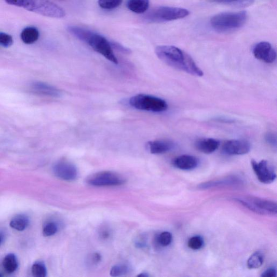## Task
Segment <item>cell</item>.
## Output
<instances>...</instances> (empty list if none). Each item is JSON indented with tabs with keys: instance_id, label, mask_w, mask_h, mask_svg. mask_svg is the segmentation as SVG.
<instances>
[{
	"instance_id": "obj_1",
	"label": "cell",
	"mask_w": 277,
	"mask_h": 277,
	"mask_svg": "<svg viewBox=\"0 0 277 277\" xmlns=\"http://www.w3.org/2000/svg\"><path fill=\"white\" fill-rule=\"evenodd\" d=\"M155 52L161 61L176 69L195 76H203L204 73L193 59L179 48L173 46H157Z\"/></svg>"
},
{
	"instance_id": "obj_2",
	"label": "cell",
	"mask_w": 277,
	"mask_h": 277,
	"mask_svg": "<svg viewBox=\"0 0 277 277\" xmlns=\"http://www.w3.org/2000/svg\"><path fill=\"white\" fill-rule=\"evenodd\" d=\"M11 5L26 9L43 16L60 18L66 16L63 8L49 0H3Z\"/></svg>"
},
{
	"instance_id": "obj_3",
	"label": "cell",
	"mask_w": 277,
	"mask_h": 277,
	"mask_svg": "<svg viewBox=\"0 0 277 277\" xmlns=\"http://www.w3.org/2000/svg\"><path fill=\"white\" fill-rule=\"evenodd\" d=\"M247 18V13L245 11L219 13L211 18L210 25L217 32L230 33L244 26Z\"/></svg>"
},
{
	"instance_id": "obj_4",
	"label": "cell",
	"mask_w": 277,
	"mask_h": 277,
	"mask_svg": "<svg viewBox=\"0 0 277 277\" xmlns=\"http://www.w3.org/2000/svg\"><path fill=\"white\" fill-rule=\"evenodd\" d=\"M190 14L188 9L173 7L162 6L153 9L145 16V20L152 23H160L179 20Z\"/></svg>"
},
{
	"instance_id": "obj_5",
	"label": "cell",
	"mask_w": 277,
	"mask_h": 277,
	"mask_svg": "<svg viewBox=\"0 0 277 277\" xmlns=\"http://www.w3.org/2000/svg\"><path fill=\"white\" fill-rule=\"evenodd\" d=\"M129 103L132 107L140 111L159 113L168 108V104L164 100L144 94L132 97Z\"/></svg>"
},
{
	"instance_id": "obj_6",
	"label": "cell",
	"mask_w": 277,
	"mask_h": 277,
	"mask_svg": "<svg viewBox=\"0 0 277 277\" xmlns=\"http://www.w3.org/2000/svg\"><path fill=\"white\" fill-rule=\"evenodd\" d=\"M237 202L255 213L274 216L277 213V204L272 200L256 197H242L234 198Z\"/></svg>"
},
{
	"instance_id": "obj_7",
	"label": "cell",
	"mask_w": 277,
	"mask_h": 277,
	"mask_svg": "<svg viewBox=\"0 0 277 277\" xmlns=\"http://www.w3.org/2000/svg\"><path fill=\"white\" fill-rule=\"evenodd\" d=\"M84 42L109 61L114 64H118V59L114 53L111 42L103 35L90 31Z\"/></svg>"
},
{
	"instance_id": "obj_8",
	"label": "cell",
	"mask_w": 277,
	"mask_h": 277,
	"mask_svg": "<svg viewBox=\"0 0 277 277\" xmlns=\"http://www.w3.org/2000/svg\"><path fill=\"white\" fill-rule=\"evenodd\" d=\"M87 181L91 186L105 187L122 185L126 183V179L122 175L113 172L103 171L89 175Z\"/></svg>"
},
{
	"instance_id": "obj_9",
	"label": "cell",
	"mask_w": 277,
	"mask_h": 277,
	"mask_svg": "<svg viewBox=\"0 0 277 277\" xmlns=\"http://www.w3.org/2000/svg\"><path fill=\"white\" fill-rule=\"evenodd\" d=\"M251 165L258 179L261 183L269 184L275 180L277 177L276 171L269 161L262 160L257 162L253 160Z\"/></svg>"
},
{
	"instance_id": "obj_10",
	"label": "cell",
	"mask_w": 277,
	"mask_h": 277,
	"mask_svg": "<svg viewBox=\"0 0 277 277\" xmlns=\"http://www.w3.org/2000/svg\"><path fill=\"white\" fill-rule=\"evenodd\" d=\"M53 173L56 177L65 181H73L77 178L78 171L76 166L67 160L57 162L53 167Z\"/></svg>"
},
{
	"instance_id": "obj_11",
	"label": "cell",
	"mask_w": 277,
	"mask_h": 277,
	"mask_svg": "<svg viewBox=\"0 0 277 277\" xmlns=\"http://www.w3.org/2000/svg\"><path fill=\"white\" fill-rule=\"evenodd\" d=\"M252 52L256 59L267 64L274 63L277 58L276 51L268 42L258 43L253 49Z\"/></svg>"
},
{
	"instance_id": "obj_12",
	"label": "cell",
	"mask_w": 277,
	"mask_h": 277,
	"mask_svg": "<svg viewBox=\"0 0 277 277\" xmlns=\"http://www.w3.org/2000/svg\"><path fill=\"white\" fill-rule=\"evenodd\" d=\"M222 150L224 154L229 156L244 155L250 151L251 144L245 140H230L224 142Z\"/></svg>"
},
{
	"instance_id": "obj_13",
	"label": "cell",
	"mask_w": 277,
	"mask_h": 277,
	"mask_svg": "<svg viewBox=\"0 0 277 277\" xmlns=\"http://www.w3.org/2000/svg\"><path fill=\"white\" fill-rule=\"evenodd\" d=\"M243 180L236 175H229L226 177L207 181L198 186L200 190H208L223 187H233L243 184Z\"/></svg>"
},
{
	"instance_id": "obj_14",
	"label": "cell",
	"mask_w": 277,
	"mask_h": 277,
	"mask_svg": "<svg viewBox=\"0 0 277 277\" xmlns=\"http://www.w3.org/2000/svg\"><path fill=\"white\" fill-rule=\"evenodd\" d=\"M173 164L175 168L181 170L190 171L197 168L199 164L197 157L190 155H182L175 157Z\"/></svg>"
},
{
	"instance_id": "obj_15",
	"label": "cell",
	"mask_w": 277,
	"mask_h": 277,
	"mask_svg": "<svg viewBox=\"0 0 277 277\" xmlns=\"http://www.w3.org/2000/svg\"><path fill=\"white\" fill-rule=\"evenodd\" d=\"M31 88L33 92L47 97L58 98L61 95V92L58 88L40 81L33 83Z\"/></svg>"
},
{
	"instance_id": "obj_16",
	"label": "cell",
	"mask_w": 277,
	"mask_h": 277,
	"mask_svg": "<svg viewBox=\"0 0 277 277\" xmlns=\"http://www.w3.org/2000/svg\"><path fill=\"white\" fill-rule=\"evenodd\" d=\"M151 154H164L173 149V142L169 140L160 139L149 141L147 144Z\"/></svg>"
},
{
	"instance_id": "obj_17",
	"label": "cell",
	"mask_w": 277,
	"mask_h": 277,
	"mask_svg": "<svg viewBox=\"0 0 277 277\" xmlns=\"http://www.w3.org/2000/svg\"><path fill=\"white\" fill-rule=\"evenodd\" d=\"M221 145V142L213 138H204L195 142V147L205 154H211L216 151Z\"/></svg>"
},
{
	"instance_id": "obj_18",
	"label": "cell",
	"mask_w": 277,
	"mask_h": 277,
	"mask_svg": "<svg viewBox=\"0 0 277 277\" xmlns=\"http://www.w3.org/2000/svg\"><path fill=\"white\" fill-rule=\"evenodd\" d=\"M39 31L34 27H27L21 33V40L27 45L34 44L39 39Z\"/></svg>"
},
{
	"instance_id": "obj_19",
	"label": "cell",
	"mask_w": 277,
	"mask_h": 277,
	"mask_svg": "<svg viewBox=\"0 0 277 277\" xmlns=\"http://www.w3.org/2000/svg\"><path fill=\"white\" fill-rule=\"evenodd\" d=\"M150 6L149 0H128L127 7L131 11L137 14L145 13Z\"/></svg>"
},
{
	"instance_id": "obj_20",
	"label": "cell",
	"mask_w": 277,
	"mask_h": 277,
	"mask_svg": "<svg viewBox=\"0 0 277 277\" xmlns=\"http://www.w3.org/2000/svg\"><path fill=\"white\" fill-rule=\"evenodd\" d=\"M29 219L23 214H19L14 217L10 223V226L19 231H23L29 225Z\"/></svg>"
},
{
	"instance_id": "obj_21",
	"label": "cell",
	"mask_w": 277,
	"mask_h": 277,
	"mask_svg": "<svg viewBox=\"0 0 277 277\" xmlns=\"http://www.w3.org/2000/svg\"><path fill=\"white\" fill-rule=\"evenodd\" d=\"M208 1L224 5L242 8L250 6L255 2V0H208Z\"/></svg>"
},
{
	"instance_id": "obj_22",
	"label": "cell",
	"mask_w": 277,
	"mask_h": 277,
	"mask_svg": "<svg viewBox=\"0 0 277 277\" xmlns=\"http://www.w3.org/2000/svg\"><path fill=\"white\" fill-rule=\"evenodd\" d=\"M264 261V255L260 251H257L252 254L247 261V267L249 269L260 268Z\"/></svg>"
},
{
	"instance_id": "obj_23",
	"label": "cell",
	"mask_w": 277,
	"mask_h": 277,
	"mask_svg": "<svg viewBox=\"0 0 277 277\" xmlns=\"http://www.w3.org/2000/svg\"><path fill=\"white\" fill-rule=\"evenodd\" d=\"M2 265L3 269L9 274L13 273L18 267V262L17 257L13 254L8 255L4 258Z\"/></svg>"
},
{
	"instance_id": "obj_24",
	"label": "cell",
	"mask_w": 277,
	"mask_h": 277,
	"mask_svg": "<svg viewBox=\"0 0 277 277\" xmlns=\"http://www.w3.org/2000/svg\"><path fill=\"white\" fill-rule=\"evenodd\" d=\"M122 0H99L98 4L100 7L106 10H111L121 5Z\"/></svg>"
},
{
	"instance_id": "obj_25",
	"label": "cell",
	"mask_w": 277,
	"mask_h": 277,
	"mask_svg": "<svg viewBox=\"0 0 277 277\" xmlns=\"http://www.w3.org/2000/svg\"><path fill=\"white\" fill-rule=\"evenodd\" d=\"M32 272L33 276L35 277H45L47 275L46 267L41 262H36L33 264Z\"/></svg>"
},
{
	"instance_id": "obj_26",
	"label": "cell",
	"mask_w": 277,
	"mask_h": 277,
	"mask_svg": "<svg viewBox=\"0 0 277 277\" xmlns=\"http://www.w3.org/2000/svg\"><path fill=\"white\" fill-rule=\"evenodd\" d=\"M204 241L201 236H195L191 237L188 241V246L190 249L198 250L204 246Z\"/></svg>"
},
{
	"instance_id": "obj_27",
	"label": "cell",
	"mask_w": 277,
	"mask_h": 277,
	"mask_svg": "<svg viewBox=\"0 0 277 277\" xmlns=\"http://www.w3.org/2000/svg\"><path fill=\"white\" fill-rule=\"evenodd\" d=\"M172 242H173V235L168 231L161 233L157 237V242L162 246H168L171 244Z\"/></svg>"
},
{
	"instance_id": "obj_28",
	"label": "cell",
	"mask_w": 277,
	"mask_h": 277,
	"mask_svg": "<svg viewBox=\"0 0 277 277\" xmlns=\"http://www.w3.org/2000/svg\"><path fill=\"white\" fill-rule=\"evenodd\" d=\"M129 271L130 268L126 265H116L112 267L110 275L112 277H120L127 274Z\"/></svg>"
},
{
	"instance_id": "obj_29",
	"label": "cell",
	"mask_w": 277,
	"mask_h": 277,
	"mask_svg": "<svg viewBox=\"0 0 277 277\" xmlns=\"http://www.w3.org/2000/svg\"><path fill=\"white\" fill-rule=\"evenodd\" d=\"M58 230V228L56 224L53 222H50L46 224L43 228V235L45 237L53 236Z\"/></svg>"
},
{
	"instance_id": "obj_30",
	"label": "cell",
	"mask_w": 277,
	"mask_h": 277,
	"mask_svg": "<svg viewBox=\"0 0 277 277\" xmlns=\"http://www.w3.org/2000/svg\"><path fill=\"white\" fill-rule=\"evenodd\" d=\"M13 44V39L11 35L6 33L0 32V46L9 47Z\"/></svg>"
},
{
	"instance_id": "obj_31",
	"label": "cell",
	"mask_w": 277,
	"mask_h": 277,
	"mask_svg": "<svg viewBox=\"0 0 277 277\" xmlns=\"http://www.w3.org/2000/svg\"><path fill=\"white\" fill-rule=\"evenodd\" d=\"M266 141L267 144L272 147L277 146V137L275 134L272 133H267L265 137Z\"/></svg>"
},
{
	"instance_id": "obj_32",
	"label": "cell",
	"mask_w": 277,
	"mask_h": 277,
	"mask_svg": "<svg viewBox=\"0 0 277 277\" xmlns=\"http://www.w3.org/2000/svg\"><path fill=\"white\" fill-rule=\"evenodd\" d=\"M111 236V232L107 227H103L99 232V237L103 241H106Z\"/></svg>"
},
{
	"instance_id": "obj_33",
	"label": "cell",
	"mask_w": 277,
	"mask_h": 277,
	"mask_svg": "<svg viewBox=\"0 0 277 277\" xmlns=\"http://www.w3.org/2000/svg\"><path fill=\"white\" fill-rule=\"evenodd\" d=\"M111 42V46L113 49H116V50L122 52H126V53H128L129 52H130V50L127 49V48L123 47L122 45L119 44L116 42Z\"/></svg>"
},
{
	"instance_id": "obj_34",
	"label": "cell",
	"mask_w": 277,
	"mask_h": 277,
	"mask_svg": "<svg viewBox=\"0 0 277 277\" xmlns=\"http://www.w3.org/2000/svg\"><path fill=\"white\" fill-rule=\"evenodd\" d=\"M277 276V270L274 267L265 270L261 275L262 277H275Z\"/></svg>"
},
{
	"instance_id": "obj_35",
	"label": "cell",
	"mask_w": 277,
	"mask_h": 277,
	"mask_svg": "<svg viewBox=\"0 0 277 277\" xmlns=\"http://www.w3.org/2000/svg\"><path fill=\"white\" fill-rule=\"evenodd\" d=\"M90 260H91L92 264H97L101 261L102 256L100 254H98V253H95V254H93L91 257H90Z\"/></svg>"
},
{
	"instance_id": "obj_36",
	"label": "cell",
	"mask_w": 277,
	"mask_h": 277,
	"mask_svg": "<svg viewBox=\"0 0 277 277\" xmlns=\"http://www.w3.org/2000/svg\"><path fill=\"white\" fill-rule=\"evenodd\" d=\"M144 238H140L136 242V246L138 247H144L146 246V241L144 240Z\"/></svg>"
},
{
	"instance_id": "obj_37",
	"label": "cell",
	"mask_w": 277,
	"mask_h": 277,
	"mask_svg": "<svg viewBox=\"0 0 277 277\" xmlns=\"http://www.w3.org/2000/svg\"><path fill=\"white\" fill-rule=\"evenodd\" d=\"M4 238H5V236H4V233L2 231H0V246H1L3 243Z\"/></svg>"
},
{
	"instance_id": "obj_38",
	"label": "cell",
	"mask_w": 277,
	"mask_h": 277,
	"mask_svg": "<svg viewBox=\"0 0 277 277\" xmlns=\"http://www.w3.org/2000/svg\"><path fill=\"white\" fill-rule=\"evenodd\" d=\"M138 277H149V275H148L147 273H142L140 275H138Z\"/></svg>"
}]
</instances>
